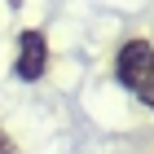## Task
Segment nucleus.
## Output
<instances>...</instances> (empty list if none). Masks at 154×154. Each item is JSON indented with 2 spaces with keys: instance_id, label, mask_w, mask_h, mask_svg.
I'll return each mask as SVG.
<instances>
[{
  "instance_id": "obj_1",
  "label": "nucleus",
  "mask_w": 154,
  "mask_h": 154,
  "mask_svg": "<svg viewBox=\"0 0 154 154\" xmlns=\"http://www.w3.org/2000/svg\"><path fill=\"white\" fill-rule=\"evenodd\" d=\"M154 75V44L150 40H128V44L119 48V57H115V79L128 88V93H141L145 84H150Z\"/></svg>"
},
{
  "instance_id": "obj_2",
  "label": "nucleus",
  "mask_w": 154,
  "mask_h": 154,
  "mask_svg": "<svg viewBox=\"0 0 154 154\" xmlns=\"http://www.w3.org/2000/svg\"><path fill=\"white\" fill-rule=\"evenodd\" d=\"M44 71H48V40H44V31H22L18 35V57H13V75L22 84H35V79H44Z\"/></svg>"
},
{
  "instance_id": "obj_3",
  "label": "nucleus",
  "mask_w": 154,
  "mask_h": 154,
  "mask_svg": "<svg viewBox=\"0 0 154 154\" xmlns=\"http://www.w3.org/2000/svg\"><path fill=\"white\" fill-rule=\"evenodd\" d=\"M0 154H22V150H18V141H13L5 128H0Z\"/></svg>"
},
{
  "instance_id": "obj_4",
  "label": "nucleus",
  "mask_w": 154,
  "mask_h": 154,
  "mask_svg": "<svg viewBox=\"0 0 154 154\" xmlns=\"http://www.w3.org/2000/svg\"><path fill=\"white\" fill-rule=\"evenodd\" d=\"M137 97H141L145 106H150V110H154V75H150V84H145V88H141V93H137Z\"/></svg>"
}]
</instances>
